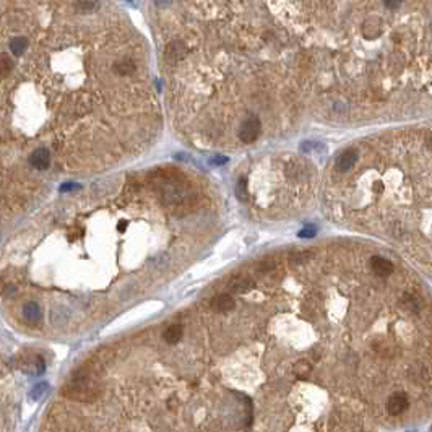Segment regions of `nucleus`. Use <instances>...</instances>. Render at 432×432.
Here are the masks:
<instances>
[{"instance_id":"0eeeda50","label":"nucleus","mask_w":432,"mask_h":432,"mask_svg":"<svg viewBox=\"0 0 432 432\" xmlns=\"http://www.w3.org/2000/svg\"><path fill=\"white\" fill-rule=\"evenodd\" d=\"M356 161H358V151L353 150V148L344 150L343 153L338 156V159H337L338 171L340 172H348L354 166Z\"/></svg>"},{"instance_id":"2eb2a0df","label":"nucleus","mask_w":432,"mask_h":432,"mask_svg":"<svg viewBox=\"0 0 432 432\" xmlns=\"http://www.w3.org/2000/svg\"><path fill=\"white\" fill-rule=\"evenodd\" d=\"M125 226H127V223H125V221H120V223H119V227H117V229H119L120 232H124V231H125Z\"/></svg>"},{"instance_id":"20e7f679","label":"nucleus","mask_w":432,"mask_h":432,"mask_svg":"<svg viewBox=\"0 0 432 432\" xmlns=\"http://www.w3.org/2000/svg\"><path fill=\"white\" fill-rule=\"evenodd\" d=\"M49 162H50V153H49L47 148L34 150L31 153V156H29V164H31L34 169H39V171L47 169Z\"/></svg>"},{"instance_id":"1a4fd4ad","label":"nucleus","mask_w":432,"mask_h":432,"mask_svg":"<svg viewBox=\"0 0 432 432\" xmlns=\"http://www.w3.org/2000/svg\"><path fill=\"white\" fill-rule=\"evenodd\" d=\"M23 315H24V318H26L31 325H36L39 320H41V309H39V306H38L36 302H29V304H26V306H24Z\"/></svg>"},{"instance_id":"f8f14e48","label":"nucleus","mask_w":432,"mask_h":432,"mask_svg":"<svg viewBox=\"0 0 432 432\" xmlns=\"http://www.w3.org/2000/svg\"><path fill=\"white\" fill-rule=\"evenodd\" d=\"M312 236H315V229H314V227H311V226L299 232V237H312Z\"/></svg>"},{"instance_id":"9d476101","label":"nucleus","mask_w":432,"mask_h":432,"mask_svg":"<svg viewBox=\"0 0 432 432\" xmlns=\"http://www.w3.org/2000/svg\"><path fill=\"white\" fill-rule=\"evenodd\" d=\"M229 286L232 291L242 294V293H246V291H249V289L253 288V281H252V278H249V276H239V278L232 279Z\"/></svg>"},{"instance_id":"f257e3e1","label":"nucleus","mask_w":432,"mask_h":432,"mask_svg":"<svg viewBox=\"0 0 432 432\" xmlns=\"http://www.w3.org/2000/svg\"><path fill=\"white\" fill-rule=\"evenodd\" d=\"M148 18L169 70L311 67L332 45L340 10L337 0H151Z\"/></svg>"},{"instance_id":"9b49d317","label":"nucleus","mask_w":432,"mask_h":432,"mask_svg":"<svg viewBox=\"0 0 432 432\" xmlns=\"http://www.w3.org/2000/svg\"><path fill=\"white\" fill-rule=\"evenodd\" d=\"M236 195L239 197V200H241V202H246V198H247V190H246V179H244V177H241V179H239V182H237Z\"/></svg>"},{"instance_id":"4468645a","label":"nucleus","mask_w":432,"mask_h":432,"mask_svg":"<svg viewBox=\"0 0 432 432\" xmlns=\"http://www.w3.org/2000/svg\"><path fill=\"white\" fill-rule=\"evenodd\" d=\"M227 161V158H215V164H225V162Z\"/></svg>"},{"instance_id":"7ed1b4c3","label":"nucleus","mask_w":432,"mask_h":432,"mask_svg":"<svg viewBox=\"0 0 432 432\" xmlns=\"http://www.w3.org/2000/svg\"><path fill=\"white\" fill-rule=\"evenodd\" d=\"M408 405H409L408 396H406L405 393H395L390 396L387 401V409L392 416H398L408 408Z\"/></svg>"},{"instance_id":"39448f33","label":"nucleus","mask_w":432,"mask_h":432,"mask_svg":"<svg viewBox=\"0 0 432 432\" xmlns=\"http://www.w3.org/2000/svg\"><path fill=\"white\" fill-rule=\"evenodd\" d=\"M210 307L218 314L229 312L231 309H234V299H232V296H229V294H218V296L211 299Z\"/></svg>"},{"instance_id":"ddd939ff","label":"nucleus","mask_w":432,"mask_h":432,"mask_svg":"<svg viewBox=\"0 0 432 432\" xmlns=\"http://www.w3.org/2000/svg\"><path fill=\"white\" fill-rule=\"evenodd\" d=\"M75 187H78V185H75V184H65V185H62V192H67V190H73Z\"/></svg>"},{"instance_id":"6e6552de","label":"nucleus","mask_w":432,"mask_h":432,"mask_svg":"<svg viewBox=\"0 0 432 432\" xmlns=\"http://www.w3.org/2000/svg\"><path fill=\"white\" fill-rule=\"evenodd\" d=\"M182 335H184V332H182V327H181V325L174 323V325H171V327H167L166 332L162 333V338H164L166 343L176 344V343L181 341Z\"/></svg>"},{"instance_id":"f03ea898","label":"nucleus","mask_w":432,"mask_h":432,"mask_svg":"<svg viewBox=\"0 0 432 432\" xmlns=\"http://www.w3.org/2000/svg\"><path fill=\"white\" fill-rule=\"evenodd\" d=\"M262 130V122L257 115L250 114L246 120L242 122L241 127H239V138H241L244 143H253L258 135H260Z\"/></svg>"},{"instance_id":"423d86ee","label":"nucleus","mask_w":432,"mask_h":432,"mask_svg":"<svg viewBox=\"0 0 432 432\" xmlns=\"http://www.w3.org/2000/svg\"><path fill=\"white\" fill-rule=\"evenodd\" d=\"M370 268H372V272L375 273L377 276H388L390 273L393 272V265L392 262H388L387 258L384 257H379V255H374L372 258H370Z\"/></svg>"}]
</instances>
